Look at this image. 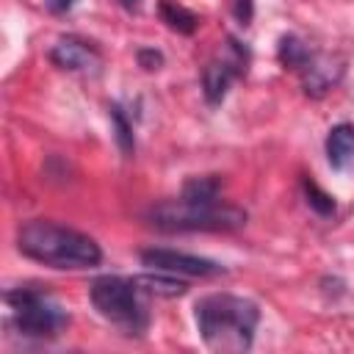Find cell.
Here are the masks:
<instances>
[{
	"mask_svg": "<svg viewBox=\"0 0 354 354\" xmlns=\"http://www.w3.org/2000/svg\"><path fill=\"white\" fill-rule=\"evenodd\" d=\"M50 61L61 69H72V72H80V69H91L100 64V53L94 44L77 39V36H64L53 44L50 50Z\"/></svg>",
	"mask_w": 354,
	"mask_h": 354,
	"instance_id": "cell-7",
	"label": "cell"
},
{
	"mask_svg": "<svg viewBox=\"0 0 354 354\" xmlns=\"http://www.w3.org/2000/svg\"><path fill=\"white\" fill-rule=\"evenodd\" d=\"M194 318L207 348L241 354L252 348L260 310L252 299L232 293H210L196 301Z\"/></svg>",
	"mask_w": 354,
	"mask_h": 354,
	"instance_id": "cell-1",
	"label": "cell"
},
{
	"mask_svg": "<svg viewBox=\"0 0 354 354\" xmlns=\"http://www.w3.org/2000/svg\"><path fill=\"white\" fill-rule=\"evenodd\" d=\"M6 301L14 313V324L28 337H53L66 326V310L53 301V296L30 288H17L6 293Z\"/></svg>",
	"mask_w": 354,
	"mask_h": 354,
	"instance_id": "cell-5",
	"label": "cell"
},
{
	"mask_svg": "<svg viewBox=\"0 0 354 354\" xmlns=\"http://www.w3.org/2000/svg\"><path fill=\"white\" fill-rule=\"evenodd\" d=\"M277 55H279V61H282L285 66H290V69H304V66L310 64V58H313V53L307 50V44H304L301 39H296V36H282Z\"/></svg>",
	"mask_w": 354,
	"mask_h": 354,
	"instance_id": "cell-12",
	"label": "cell"
},
{
	"mask_svg": "<svg viewBox=\"0 0 354 354\" xmlns=\"http://www.w3.org/2000/svg\"><path fill=\"white\" fill-rule=\"evenodd\" d=\"M149 224L166 232H232L246 224V210L235 205L216 202H188V199H169L152 205L147 213Z\"/></svg>",
	"mask_w": 354,
	"mask_h": 354,
	"instance_id": "cell-3",
	"label": "cell"
},
{
	"mask_svg": "<svg viewBox=\"0 0 354 354\" xmlns=\"http://www.w3.org/2000/svg\"><path fill=\"white\" fill-rule=\"evenodd\" d=\"M133 282H136V288L138 290H144V293H155V296H183L185 290H188V285L183 282V279H177V277H171L169 271H163V274H138V277H133Z\"/></svg>",
	"mask_w": 354,
	"mask_h": 354,
	"instance_id": "cell-11",
	"label": "cell"
},
{
	"mask_svg": "<svg viewBox=\"0 0 354 354\" xmlns=\"http://www.w3.org/2000/svg\"><path fill=\"white\" fill-rule=\"evenodd\" d=\"M160 17H163V22H169V28L177 30V33H194V30H196V22H199L194 11H188V8H183V6H174V3H169V0L160 3Z\"/></svg>",
	"mask_w": 354,
	"mask_h": 354,
	"instance_id": "cell-13",
	"label": "cell"
},
{
	"mask_svg": "<svg viewBox=\"0 0 354 354\" xmlns=\"http://www.w3.org/2000/svg\"><path fill=\"white\" fill-rule=\"evenodd\" d=\"M235 19L241 25H249L252 22V14H254V0H235Z\"/></svg>",
	"mask_w": 354,
	"mask_h": 354,
	"instance_id": "cell-18",
	"label": "cell"
},
{
	"mask_svg": "<svg viewBox=\"0 0 354 354\" xmlns=\"http://www.w3.org/2000/svg\"><path fill=\"white\" fill-rule=\"evenodd\" d=\"M111 124H113V136H116V144H119V149H122V155H133V149H136V141H133V127H130V122H127V116L122 113V108L119 105H113L111 108Z\"/></svg>",
	"mask_w": 354,
	"mask_h": 354,
	"instance_id": "cell-15",
	"label": "cell"
},
{
	"mask_svg": "<svg viewBox=\"0 0 354 354\" xmlns=\"http://www.w3.org/2000/svg\"><path fill=\"white\" fill-rule=\"evenodd\" d=\"M304 196H307V205L318 213V216H332L335 213V199L313 180H304Z\"/></svg>",
	"mask_w": 354,
	"mask_h": 354,
	"instance_id": "cell-16",
	"label": "cell"
},
{
	"mask_svg": "<svg viewBox=\"0 0 354 354\" xmlns=\"http://www.w3.org/2000/svg\"><path fill=\"white\" fill-rule=\"evenodd\" d=\"M122 3V8H127V11H138L141 8V0H119Z\"/></svg>",
	"mask_w": 354,
	"mask_h": 354,
	"instance_id": "cell-20",
	"label": "cell"
},
{
	"mask_svg": "<svg viewBox=\"0 0 354 354\" xmlns=\"http://www.w3.org/2000/svg\"><path fill=\"white\" fill-rule=\"evenodd\" d=\"M50 11H69L75 6V0H44Z\"/></svg>",
	"mask_w": 354,
	"mask_h": 354,
	"instance_id": "cell-19",
	"label": "cell"
},
{
	"mask_svg": "<svg viewBox=\"0 0 354 354\" xmlns=\"http://www.w3.org/2000/svg\"><path fill=\"white\" fill-rule=\"evenodd\" d=\"M138 64H141L144 69H149V72H152V69H158V66L163 64V55H160L158 50H149V47H141V50H138Z\"/></svg>",
	"mask_w": 354,
	"mask_h": 354,
	"instance_id": "cell-17",
	"label": "cell"
},
{
	"mask_svg": "<svg viewBox=\"0 0 354 354\" xmlns=\"http://www.w3.org/2000/svg\"><path fill=\"white\" fill-rule=\"evenodd\" d=\"M91 304L97 307V313L111 321L113 326H119L124 335H144L149 315L147 307L138 299V288L133 279H122V277H97L91 282Z\"/></svg>",
	"mask_w": 354,
	"mask_h": 354,
	"instance_id": "cell-4",
	"label": "cell"
},
{
	"mask_svg": "<svg viewBox=\"0 0 354 354\" xmlns=\"http://www.w3.org/2000/svg\"><path fill=\"white\" fill-rule=\"evenodd\" d=\"M230 80H232V66L230 64H207L205 72H202V91H205V100L210 105H218L224 97H227V88H230Z\"/></svg>",
	"mask_w": 354,
	"mask_h": 354,
	"instance_id": "cell-10",
	"label": "cell"
},
{
	"mask_svg": "<svg viewBox=\"0 0 354 354\" xmlns=\"http://www.w3.org/2000/svg\"><path fill=\"white\" fill-rule=\"evenodd\" d=\"M218 188H221V183L213 174L210 177H191L183 185V199H188V202H216Z\"/></svg>",
	"mask_w": 354,
	"mask_h": 354,
	"instance_id": "cell-14",
	"label": "cell"
},
{
	"mask_svg": "<svg viewBox=\"0 0 354 354\" xmlns=\"http://www.w3.org/2000/svg\"><path fill=\"white\" fill-rule=\"evenodd\" d=\"M326 158L332 163V169H346L348 160L354 158V124L343 122L335 124L326 136Z\"/></svg>",
	"mask_w": 354,
	"mask_h": 354,
	"instance_id": "cell-8",
	"label": "cell"
},
{
	"mask_svg": "<svg viewBox=\"0 0 354 354\" xmlns=\"http://www.w3.org/2000/svg\"><path fill=\"white\" fill-rule=\"evenodd\" d=\"M304 72V91L313 97H321L326 88H332L343 72V66H332V61L310 58V64L301 69Z\"/></svg>",
	"mask_w": 354,
	"mask_h": 354,
	"instance_id": "cell-9",
	"label": "cell"
},
{
	"mask_svg": "<svg viewBox=\"0 0 354 354\" xmlns=\"http://www.w3.org/2000/svg\"><path fill=\"white\" fill-rule=\"evenodd\" d=\"M17 249L50 268H94L102 260L100 243L86 232L55 221H28L17 232Z\"/></svg>",
	"mask_w": 354,
	"mask_h": 354,
	"instance_id": "cell-2",
	"label": "cell"
},
{
	"mask_svg": "<svg viewBox=\"0 0 354 354\" xmlns=\"http://www.w3.org/2000/svg\"><path fill=\"white\" fill-rule=\"evenodd\" d=\"M141 263L155 268V271L188 274V277H218V274H224V266H218L207 257H196V254H185V252H174V249H144Z\"/></svg>",
	"mask_w": 354,
	"mask_h": 354,
	"instance_id": "cell-6",
	"label": "cell"
}]
</instances>
